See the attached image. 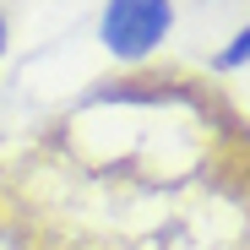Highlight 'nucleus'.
<instances>
[{
    "mask_svg": "<svg viewBox=\"0 0 250 250\" xmlns=\"http://www.w3.org/2000/svg\"><path fill=\"white\" fill-rule=\"evenodd\" d=\"M169 22H174L169 0H109V11H104V44L120 60H142V55L158 49V38L169 33Z\"/></svg>",
    "mask_w": 250,
    "mask_h": 250,
    "instance_id": "1",
    "label": "nucleus"
},
{
    "mask_svg": "<svg viewBox=\"0 0 250 250\" xmlns=\"http://www.w3.org/2000/svg\"><path fill=\"white\" fill-rule=\"evenodd\" d=\"M245 60H250V27H245V33L234 38V44L218 55V65H245Z\"/></svg>",
    "mask_w": 250,
    "mask_h": 250,
    "instance_id": "2",
    "label": "nucleus"
},
{
    "mask_svg": "<svg viewBox=\"0 0 250 250\" xmlns=\"http://www.w3.org/2000/svg\"><path fill=\"white\" fill-rule=\"evenodd\" d=\"M0 250H22V245H17V239H11L6 229H0Z\"/></svg>",
    "mask_w": 250,
    "mask_h": 250,
    "instance_id": "3",
    "label": "nucleus"
},
{
    "mask_svg": "<svg viewBox=\"0 0 250 250\" xmlns=\"http://www.w3.org/2000/svg\"><path fill=\"white\" fill-rule=\"evenodd\" d=\"M0 49H6V27H0Z\"/></svg>",
    "mask_w": 250,
    "mask_h": 250,
    "instance_id": "4",
    "label": "nucleus"
}]
</instances>
